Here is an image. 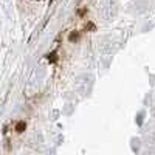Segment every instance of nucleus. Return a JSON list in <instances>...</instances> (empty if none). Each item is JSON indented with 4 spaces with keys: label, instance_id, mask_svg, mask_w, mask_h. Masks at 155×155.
<instances>
[{
    "label": "nucleus",
    "instance_id": "obj_1",
    "mask_svg": "<svg viewBox=\"0 0 155 155\" xmlns=\"http://www.w3.org/2000/svg\"><path fill=\"white\" fill-rule=\"evenodd\" d=\"M14 129H16V132H17V134H22L25 129H27V123H25V121H19V123L16 124Z\"/></svg>",
    "mask_w": 155,
    "mask_h": 155
},
{
    "label": "nucleus",
    "instance_id": "obj_3",
    "mask_svg": "<svg viewBox=\"0 0 155 155\" xmlns=\"http://www.w3.org/2000/svg\"><path fill=\"white\" fill-rule=\"evenodd\" d=\"M48 61H50V62H56V61H58L56 53H51V54H48Z\"/></svg>",
    "mask_w": 155,
    "mask_h": 155
},
{
    "label": "nucleus",
    "instance_id": "obj_2",
    "mask_svg": "<svg viewBox=\"0 0 155 155\" xmlns=\"http://www.w3.org/2000/svg\"><path fill=\"white\" fill-rule=\"evenodd\" d=\"M79 36H81L79 31H73V33L70 34V37H68V39H70V42H76L78 39H79Z\"/></svg>",
    "mask_w": 155,
    "mask_h": 155
}]
</instances>
